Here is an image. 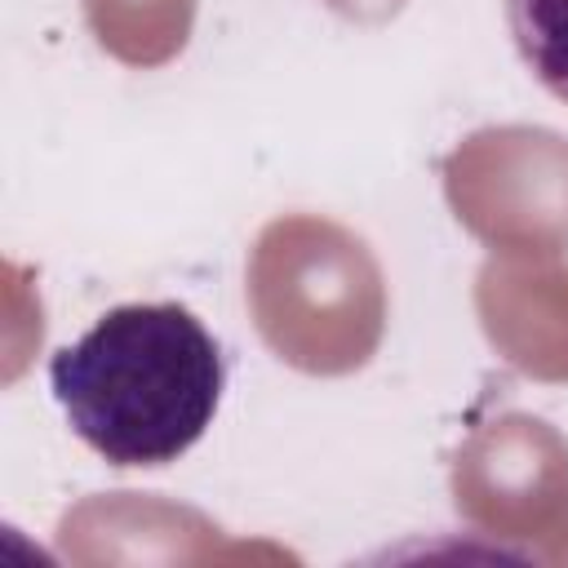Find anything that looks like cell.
<instances>
[{
	"label": "cell",
	"mask_w": 568,
	"mask_h": 568,
	"mask_svg": "<svg viewBox=\"0 0 568 568\" xmlns=\"http://www.w3.org/2000/svg\"><path fill=\"white\" fill-rule=\"evenodd\" d=\"M226 364L213 333L178 302H124L49 359L67 426L106 466H173L222 404Z\"/></svg>",
	"instance_id": "cell-1"
},
{
	"label": "cell",
	"mask_w": 568,
	"mask_h": 568,
	"mask_svg": "<svg viewBox=\"0 0 568 568\" xmlns=\"http://www.w3.org/2000/svg\"><path fill=\"white\" fill-rule=\"evenodd\" d=\"M501 9L532 80L568 102V0H501Z\"/></svg>",
	"instance_id": "cell-2"
}]
</instances>
